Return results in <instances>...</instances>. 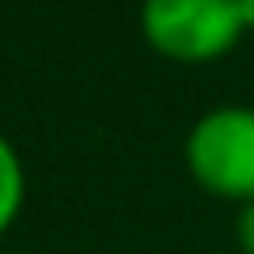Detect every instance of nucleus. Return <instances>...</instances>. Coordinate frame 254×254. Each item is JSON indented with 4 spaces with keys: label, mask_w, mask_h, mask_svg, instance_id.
<instances>
[{
    "label": "nucleus",
    "mask_w": 254,
    "mask_h": 254,
    "mask_svg": "<svg viewBox=\"0 0 254 254\" xmlns=\"http://www.w3.org/2000/svg\"><path fill=\"white\" fill-rule=\"evenodd\" d=\"M140 30L153 51L182 64L220 60L246 34L237 0H144Z\"/></svg>",
    "instance_id": "obj_2"
},
{
    "label": "nucleus",
    "mask_w": 254,
    "mask_h": 254,
    "mask_svg": "<svg viewBox=\"0 0 254 254\" xmlns=\"http://www.w3.org/2000/svg\"><path fill=\"white\" fill-rule=\"evenodd\" d=\"M237 246L242 254H254V203H242L237 212Z\"/></svg>",
    "instance_id": "obj_4"
},
{
    "label": "nucleus",
    "mask_w": 254,
    "mask_h": 254,
    "mask_svg": "<svg viewBox=\"0 0 254 254\" xmlns=\"http://www.w3.org/2000/svg\"><path fill=\"white\" fill-rule=\"evenodd\" d=\"M237 17H242V30H254V0H237Z\"/></svg>",
    "instance_id": "obj_5"
},
{
    "label": "nucleus",
    "mask_w": 254,
    "mask_h": 254,
    "mask_svg": "<svg viewBox=\"0 0 254 254\" xmlns=\"http://www.w3.org/2000/svg\"><path fill=\"white\" fill-rule=\"evenodd\" d=\"M21 195H26V170H21V157L9 140L0 136V233L17 220L21 212Z\"/></svg>",
    "instance_id": "obj_3"
},
{
    "label": "nucleus",
    "mask_w": 254,
    "mask_h": 254,
    "mask_svg": "<svg viewBox=\"0 0 254 254\" xmlns=\"http://www.w3.org/2000/svg\"><path fill=\"white\" fill-rule=\"evenodd\" d=\"M187 165L220 199L254 203V106H216L190 127Z\"/></svg>",
    "instance_id": "obj_1"
}]
</instances>
